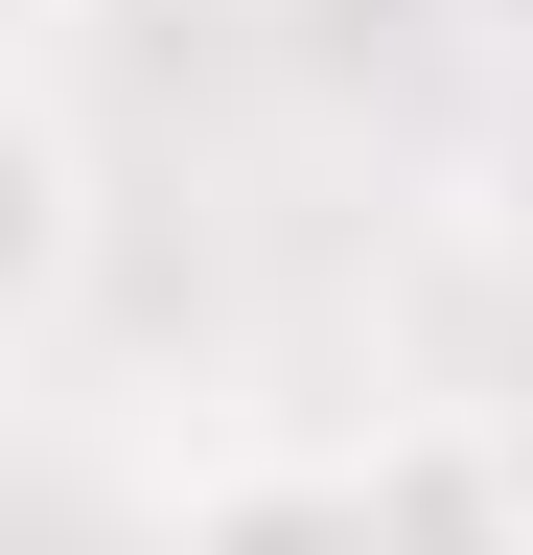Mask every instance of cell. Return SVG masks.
Masks as SVG:
<instances>
[{"label":"cell","mask_w":533,"mask_h":555,"mask_svg":"<svg viewBox=\"0 0 533 555\" xmlns=\"http://www.w3.org/2000/svg\"><path fill=\"white\" fill-rule=\"evenodd\" d=\"M71 278H93V116H71V47L0 69V324H24V371L71 347Z\"/></svg>","instance_id":"6da1fadb"},{"label":"cell","mask_w":533,"mask_h":555,"mask_svg":"<svg viewBox=\"0 0 533 555\" xmlns=\"http://www.w3.org/2000/svg\"><path fill=\"white\" fill-rule=\"evenodd\" d=\"M371 555H533V440L510 416H394L371 440Z\"/></svg>","instance_id":"7a4b0ae2"},{"label":"cell","mask_w":533,"mask_h":555,"mask_svg":"<svg viewBox=\"0 0 533 555\" xmlns=\"http://www.w3.org/2000/svg\"><path fill=\"white\" fill-rule=\"evenodd\" d=\"M510 232H533V93H510Z\"/></svg>","instance_id":"277c9868"},{"label":"cell","mask_w":533,"mask_h":555,"mask_svg":"<svg viewBox=\"0 0 533 555\" xmlns=\"http://www.w3.org/2000/svg\"><path fill=\"white\" fill-rule=\"evenodd\" d=\"M163 555H371V463L255 440V463H210V486L163 509Z\"/></svg>","instance_id":"3957f363"}]
</instances>
